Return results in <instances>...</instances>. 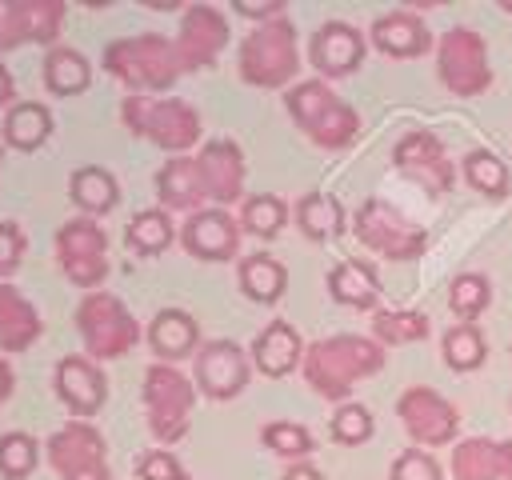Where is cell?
I'll return each mask as SVG.
<instances>
[{"label":"cell","instance_id":"1","mask_svg":"<svg viewBox=\"0 0 512 480\" xmlns=\"http://www.w3.org/2000/svg\"><path fill=\"white\" fill-rule=\"evenodd\" d=\"M384 368V352L376 340L368 336H328V340H316L308 352H304V380L328 396V400H340L352 392L356 380L372 376Z\"/></svg>","mask_w":512,"mask_h":480},{"label":"cell","instance_id":"2","mask_svg":"<svg viewBox=\"0 0 512 480\" xmlns=\"http://www.w3.org/2000/svg\"><path fill=\"white\" fill-rule=\"evenodd\" d=\"M288 112L304 128V136L320 148H344L360 132V116L324 84V80H304L288 92Z\"/></svg>","mask_w":512,"mask_h":480},{"label":"cell","instance_id":"3","mask_svg":"<svg viewBox=\"0 0 512 480\" xmlns=\"http://www.w3.org/2000/svg\"><path fill=\"white\" fill-rule=\"evenodd\" d=\"M104 68L116 80H124L128 88H172L176 76L184 72L180 56H176V44L156 36V32L108 44L104 48Z\"/></svg>","mask_w":512,"mask_h":480},{"label":"cell","instance_id":"4","mask_svg":"<svg viewBox=\"0 0 512 480\" xmlns=\"http://www.w3.org/2000/svg\"><path fill=\"white\" fill-rule=\"evenodd\" d=\"M296 68V28L284 16L256 24V32H248V40L240 44V80L256 88H280L296 76Z\"/></svg>","mask_w":512,"mask_h":480},{"label":"cell","instance_id":"5","mask_svg":"<svg viewBox=\"0 0 512 480\" xmlns=\"http://www.w3.org/2000/svg\"><path fill=\"white\" fill-rule=\"evenodd\" d=\"M120 116H124V124L136 136H144V140H152V144H160L168 152H184V148H192L200 140V116L184 100L128 96L124 108H120Z\"/></svg>","mask_w":512,"mask_h":480},{"label":"cell","instance_id":"6","mask_svg":"<svg viewBox=\"0 0 512 480\" xmlns=\"http://www.w3.org/2000/svg\"><path fill=\"white\" fill-rule=\"evenodd\" d=\"M76 328L84 336V348L96 360H116V356L132 352V344L140 340L132 312L112 292H88L76 308Z\"/></svg>","mask_w":512,"mask_h":480},{"label":"cell","instance_id":"7","mask_svg":"<svg viewBox=\"0 0 512 480\" xmlns=\"http://www.w3.org/2000/svg\"><path fill=\"white\" fill-rule=\"evenodd\" d=\"M144 404H148V428L156 432V440L172 444V440H180L188 432L196 388L172 364H152L144 372Z\"/></svg>","mask_w":512,"mask_h":480},{"label":"cell","instance_id":"8","mask_svg":"<svg viewBox=\"0 0 512 480\" xmlns=\"http://www.w3.org/2000/svg\"><path fill=\"white\" fill-rule=\"evenodd\" d=\"M352 224H356L360 244L380 252V256H388V260H416L424 252V244H428L424 228H416L408 216H400L384 200H364Z\"/></svg>","mask_w":512,"mask_h":480},{"label":"cell","instance_id":"9","mask_svg":"<svg viewBox=\"0 0 512 480\" xmlns=\"http://www.w3.org/2000/svg\"><path fill=\"white\" fill-rule=\"evenodd\" d=\"M440 80L452 96H480L492 84L484 36L456 24L440 36Z\"/></svg>","mask_w":512,"mask_h":480},{"label":"cell","instance_id":"10","mask_svg":"<svg viewBox=\"0 0 512 480\" xmlns=\"http://www.w3.org/2000/svg\"><path fill=\"white\" fill-rule=\"evenodd\" d=\"M56 260L80 288H96L108 276V236L96 220H68L56 232Z\"/></svg>","mask_w":512,"mask_h":480},{"label":"cell","instance_id":"11","mask_svg":"<svg viewBox=\"0 0 512 480\" xmlns=\"http://www.w3.org/2000/svg\"><path fill=\"white\" fill-rule=\"evenodd\" d=\"M64 24L60 0H0V52L16 44H52Z\"/></svg>","mask_w":512,"mask_h":480},{"label":"cell","instance_id":"12","mask_svg":"<svg viewBox=\"0 0 512 480\" xmlns=\"http://www.w3.org/2000/svg\"><path fill=\"white\" fill-rule=\"evenodd\" d=\"M396 412H400V424L408 428V436H412L416 444H432V448H436V444H448V440L456 436V428H460L456 408H452L440 392L420 388V384L400 396Z\"/></svg>","mask_w":512,"mask_h":480},{"label":"cell","instance_id":"13","mask_svg":"<svg viewBox=\"0 0 512 480\" xmlns=\"http://www.w3.org/2000/svg\"><path fill=\"white\" fill-rule=\"evenodd\" d=\"M196 384L212 400H232L248 384V356L236 340H208L196 352Z\"/></svg>","mask_w":512,"mask_h":480},{"label":"cell","instance_id":"14","mask_svg":"<svg viewBox=\"0 0 512 480\" xmlns=\"http://www.w3.org/2000/svg\"><path fill=\"white\" fill-rule=\"evenodd\" d=\"M228 44V24L224 16L212 8V4H192L180 20V36H176V56H180V68L184 72H196V68H208L220 48Z\"/></svg>","mask_w":512,"mask_h":480},{"label":"cell","instance_id":"15","mask_svg":"<svg viewBox=\"0 0 512 480\" xmlns=\"http://www.w3.org/2000/svg\"><path fill=\"white\" fill-rule=\"evenodd\" d=\"M392 156H396V168L408 180H416L428 196H444L452 188V164L444 160V144L432 132H408Z\"/></svg>","mask_w":512,"mask_h":480},{"label":"cell","instance_id":"16","mask_svg":"<svg viewBox=\"0 0 512 480\" xmlns=\"http://www.w3.org/2000/svg\"><path fill=\"white\" fill-rule=\"evenodd\" d=\"M48 460L60 472V480H72V476H84L92 468H104V436L92 424L72 420L48 440Z\"/></svg>","mask_w":512,"mask_h":480},{"label":"cell","instance_id":"17","mask_svg":"<svg viewBox=\"0 0 512 480\" xmlns=\"http://www.w3.org/2000/svg\"><path fill=\"white\" fill-rule=\"evenodd\" d=\"M180 240L200 260H232L240 248V224L224 208H200L188 216Z\"/></svg>","mask_w":512,"mask_h":480},{"label":"cell","instance_id":"18","mask_svg":"<svg viewBox=\"0 0 512 480\" xmlns=\"http://www.w3.org/2000/svg\"><path fill=\"white\" fill-rule=\"evenodd\" d=\"M456 480H512V440L472 436L452 448Z\"/></svg>","mask_w":512,"mask_h":480},{"label":"cell","instance_id":"19","mask_svg":"<svg viewBox=\"0 0 512 480\" xmlns=\"http://www.w3.org/2000/svg\"><path fill=\"white\" fill-rule=\"evenodd\" d=\"M364 60V36L352 24L328 20L320 24V32L312 36V64L320 68V76H348L356 72Z\"/></svg>","mask_w":512,"mask_h":480},{"label":"cell","instance_id":"20","mask_svg":"<svg viewBox=\"0 0 512 480\" xmlns=\"http://www.w3.org/2000/svg\"><path fill=\"white\" fill-rule=\"evenodd\" d=\"M56 392L76 416H92L104 404L108 384H104V372L88 356H64L56 364Z\"/></svg>","mask_w":512,"mask_h":480},{"label":"cell","instance_id":"21","mask_svg":"<svg viewBox=\"0 0 512 480\" xmlns=\"http://www.w3.org/2000/svg\"><path fill=\"white\" fill-rule=\"evenodd\" d=\"M196 160H200L204 188H208L212 200H220V204L240 200V192H244V156H240V148H236L232 140H212V144H204Z\"/></svg>","mask_w":512,"mask_h":480},{"label":"cell","instance_id":"22","mask_svg":"<svg viewBox=\"0 0 512 480\" xmlns=\"http://www.w3.org/2000/svg\"><path fill=\"white\" fill-rule=\"evenodd\" d=\"M156 192H160V204H164V208L200 212V200H208L200 160H188V156L168 160V164L160 168V176H156Z\"/></svg>","mask_w":512,"mask_h":480},{"label":"cell","instance_id":"23","mask_svg":"<svg viewBox=\"0 0 512 480\" xmlns=\"http://www.w3.org/2000/svg\"><path fill=\"white\" fill-rule=\"evenodd\" d=\"M372 40H376V48L380 52H388V56H396V60H408V56H424L428 48H432V36H428V28H424V20L420 16H412V12H388V16H380L376 24H372Z\"/></svg>","mask_w":512,"mask_h":480},{"label":"cell","instance_id":"24","mask_svg":"<svg viewBox=\"0 0 512 480\" xmlns=\"http://www.w3.org/2000/svg\"><path fill=\"white\" fill-rule=\"evenodd\" d=\"M148 344H152V352H156L160 360H184V356L196 352L200 328H196V320H192L188 312L164 308V312H156L152 324H148Z\"/></svg>","mask_w":512,"mask_h":480},{"label":"cell","instance_id":"25","mask_svg":"<svg viewBox=\"0 0 512 480\" xmlns=\"http://www.w3.org/2000/svg\"><path fill=\"white\" fill-rule=\"evenodd\" d=\"M300 356H304V348H300V336L288 320H272L252 344V360L264 376H288L300 364Z\"/></svg>","mask_w":512,"mask_h":480},{"label":"cell","instance_id":"26","mask_svg":"<svg viewBox=\"0 0 512 480\" xmlns=\"http://www.w3.org/2000/svg\"><path fill=\"white\" fill-rule=\"evenodd\" d=\"M40 336V312L8 284H0V352H24Z\"/></svg>","mask_w":512,"mask_h":480},{"label":"cell","instance_id":"27","mask_svg":"<svg viewBox=\"0 0 512 480\" xmlns=\"http://www.w3.org/2000/svg\"><path fill=\"white\" fill-rule=\"evenodd\" d=\"M328 292L348 308H372L380 296V276L372 272L368 260H340L328 272Z\"/></svg>","mask_w":512,"mask_h":480},{"label":"cell","instance_id":"28","mask_svg":"<svg viewBox=\"0 0 512 480\" xmlns=\"http://www.w3.org/2000/svg\"><path fill=\"white\" fill-rule=\"evenodd\" d=\"M68 196H72V204H76L80 212H88V216H104V212L116 208L120 188H116V180H112L108 168L84 164V168L72 172V180H68Z\"/></svg>","mask_w":512,"mask_h":480},{"label":"cell","instance_id":"29","mask_svg":"<svg viewBox=\"0 0 512 480\" xmlns=\"http://www.w3.org/2000/svg\"><path fill=\"white\" fill-rule=\"evenodd\" d=\"M240 288L256 304H276L288 288V268L268 252H252L240 260Z\"/></svg>","mask_w":512,"mask_h":480},{"label":"cell","instance_id":"30","mask_svg":"<svg viewBox=\"0 0 512 480\" xmlns=\"http://www.w3.org/2000/svg\"><path fill=\"white\" fill-rule=\"evenodd\" d=\"M52 136V112L36 100L12 104L4 116V144L20 148V152H36L44 140Z\"/></svg>","mask_w":512,"mask_h":480},{"label":"cell","instance_id":"31","mask_svg":"<svg viewBox=\"0 0 512 480\" xmlns=\"http://www.w3.org/2000/svg\"><path fill=\"white\" fill-rule=\"evenodd\" d=\"M44 84L56 96H76L92 84V64L76 48H48L44 56Z\"/></svg>","mask_w":512,"mask_h":480},{"label":"cell","instance_id":"32","mask_svg":"<svg viewBox=\"0 0 512 480\" xmlns=\"http://www.w3.org/2000/svg\"><path fill=\"white\" fill-rule=\"evenodd\" d=\"M296 224L308 240H332L344 232V208L336 204L332 192H308L296 204Z\"/></svg>","mask_w":512,"mask_h":480},{"label":"cell","instance_id":"33","mask_svg":"<svg viewBox=\"0 0 512 480\" xmlns=\"http://www.w3.org/2000/svg\"><path fill=\"white\" fill-rule=\"evenodd\" d=\"M440 348H444L448 368H456V372H472V368H480L484 356H488V352H484V332H480L476 324H468V320L452 324V328L444 332Z\"/></svg>","mask_w":512,"mask_h":480},{"label":"cell","instance_id":"34","mask_svg":"<svg viewBox=\"0 0 512 480\" xmlns=\"http://www.w3.org/2000/svg\"><path fill=\"white\" fill-rule=\"evenodd\" d=\"M172 236H176V228H172L168 212H160V208H144V212H136L132 224H128V248H136L140 256L164 252V248L172 244Z\"/></svg>","mask_w":512,"mask_h":480},{"label":"cell","instance_id":"35","mask_svg":"<svg viewBox=\"0 0 512 480\" xmlns=\"http://www.w3.org/2000/svg\"><path fill=\"white\" fill-rule=\"evenodd\" d=\"M284 220H288V208H284V200H280V196H272V192H256V196H248V200H244L240 224H244L252 236L272 240V236L284 228Z\"/></svg>","mask_w":512,"mask_h":480},{"label":"cell","instance_id":"36","mask_svg":"<svg viewBox=\"0 0 512 480\" xmlns=\"http://www.w3.org/2000/svg\"><path fill=\"white\" fill-rule=\"evenodd\" d=\"M488 300H492V288H488V276H480V272H460L448 284V308L468 324L488 308Z\"/></svg>","mask_w":512,"mask_h":480},{"label":"cell","instance_id":"37","mask_svg":"<svg viewBox=\"0 0 512 480\" xmlns=\"http://www.w3.org/2000/svg\"><path fill=\"white\" fill-rule=\"evenodd\" d=\"M464 176H468V184H472L476 192H484V196H504L508 184H512L508 164H504L500 156H492V152H468V156H464Z\"/></svg>","mask_w":512,"mask_h":480},{"label":"cell","instance_id":"38","mask_svg":"<svg viewBox=\"0 0 512 480\" xmlns=\"http://www.w3.org/2000/svg\"><path fill=\"white\" fill-rule=\"evenodd\" d=\"M372 332L380 344H412L428 336V316L424 312H376Z\"/></svg>","mask_w":512,"mask_h":480},{"label":"cell","instance_id":"39","mask_svg":"<svg viewBox=\"0 0 512 480\" xmlns=\"http://www.w3.org/2000/svg\"><path fill=\"white\" fill-rule=\"evenodd\" d=\"M36 460H40V444H36L28 432H8V436H0V472H4L8 480L32 476Z\"/></svg>","mask_w":512,"mask_h":480},{"label":"cell","instance_id":"40","mask_svg":"<svg viewBox=\"0 0 512 480\" xmlns=\"http://www.w3.org/2000/svg\"><path fill=\"white\" fill-rule=\"evenodd\" d=\"M260 440H264V448H272L276 456H288V460H300V456L312 452L308 428H304V424H292V420H272V424H264Z\"/></svg>","mask_w":512,"mask_h":480},{"label":"cell","instance_id":"41","mask_svg":"<svg viewBox=\"0 0 512 480\" xmlns=\"http://www.w3.org/2000/svg\"><path fill=\"white\" fill-rule=\"evenodd\" d=\"M372 412L364 408V404H344V408H336V416H332V440H340V444H348V448H356V444H364L368 436H372Z\"/></svg>","mask_w":512,"mask_h":480},{"label":"cell","instance_id":"42","mask_svg":"<svg viewBox=\"0 0 512 480\" xmlns=\"http://www.w3.org/2000/svg\"><path fill=\"white\" fill-rule=\"evenodd\" d=\"M388 480H440V464L424 448H404L392 460V476Z\"/></svg>","mask_w":512,"mask_h":480},{"label":"cell","instance_id":"43","mask_svg":"<svg viewBox=\"0 0 512 480\" xmlns=\"http://www.w3.org/2000/svg\"><path fill=\"white\" fill-rule=\"evenodd\" d=\"M136 476H140V480H188V472L180 468V460H176L172 452H164V448H156V452L140 456Z\"/></svg>","mask_w":512,"mask_h":480},{"label":"cell","instance_id":"44","mask_svg":"<svg viewBox=\"0 0 512 480\" xmlns=\"http://www.w3.org/2000/svg\"><path fill=\"white\" fill-rule=\"evenodd\" d=\"M24 256V232L12 220H0V276H12Z\"/></svg>","mask_w":512,"mask_h":480},{"label":"cell","instance_id":"45","mask_svg":"<svg viewBox=\"0 0 512 480\" xmlns=\"http://www.w3.org/2000/svg\"><path fill=\"white\" fill-rule=\"evenodd\" d=\"M232 8H236L240 16H248V20H264V24H268V20H276V16L284 12V4H280V0H264V4H248V0H236Z\"/></svg>","mask_w":512,"mask_h":480},{"label":"cell","instance_id":"46","mask_svg":"<svg viewBox=\"0 0 512 480\" xmlns=\"http://www.w3.org/2000/svg\"><path fill=\"white\" fill-rule=\"evenodd\" d=\"M280 480H324V476H320L312 464H292V468H288Z\"/></svg>","mask_w":512,"mask_h":480},{"label":"cell","instance_id":"47","mask_svg":"<svg viewBox=\"0 0 512 480\" xmlns=\"http://www.w3.org/2000/svg\"><path fill=\"white\" fill-rule=\"evenodd\" d=\"M12 396V368H8V360H0V404Z\"/></svg>","mask_w":512,"mask_h":480},{"label":"cell","instance_id":"48","mask_svg":"<svg viewBox=\"0 0 512 480\" xmlns=\"http://www.w3.org/2000/svg\"><path fill=\"white\" fill-rule=\"evenodd\" d=\"M12 92H16V88H12V72L0 64V104H8V100H12Z\"/></svg>","mask_w":512,"mask_h":480},{"label":"cell","instance_id":"49","mask_svg":"<svg viewBox=\"0 0 512 480\" xmlns=\"http://www.w3.org/2000/svg\"><path fill=\"white\" fill-rule=\"evenodd\" d=\"M72 480H112V472H108V464H104V468H92V472H84V476H72Z\"/></svg>","mask_w":512,"mask_h":480},{"label":"cell","instance_id":"50","mask_svg":"<svg viewBox=\"0 0 512 480\" xmlns=\"http://www.w3.org/2000/svg\"><path fill=\"white\" fill-rule=\"evenodd\" d=\"M0 160H4V148H0Z\"/></svg>","mask_w":512,"mask_h":480}]
</instances>
